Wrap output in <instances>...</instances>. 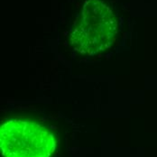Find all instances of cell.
<instances>
[{
    "label": "cell",
    "mask_w": 157,
    "mask_h": 157,
    "mask_svg": "<svg viewBox=\"0 0 157 157\" xmlns=\"http://www.w3.org/2000/svg\"><path fill=\"white\" fill-rule=\"evenodd\" d=\"M117 26V19L105 2L88 0L75 21L71 43L78 52L98 53L113 44Z\"/></svg>",
    "instance_id": "obj_1"
},
{
    "label": "cell",
    "mask_w": 157,
    "mask_h": 157,
    "mask_svg": "<svg viewBox=\"0 0 157 157\" xmlns=\"http://www.w3.org/2000/svg\"><path fill=\"white\" fill-rule=\"evenodd\" d=\"M3 157H51L56 136L44 126L28 118H11L0 128Z\"/></svg>",
    "instance_id": "obj_2"
}]
</instances>
